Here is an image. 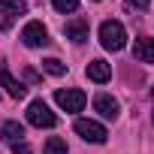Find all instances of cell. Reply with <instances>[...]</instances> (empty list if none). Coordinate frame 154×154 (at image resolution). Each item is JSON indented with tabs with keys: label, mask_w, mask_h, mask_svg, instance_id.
I'll return each instance as SVG.
<instances>
[{
	"label": "cell",
	"mask_w": 154,
	"mask_h": 154,
	"mask_svg": "<svg viewBox=\"0 0 154 154\" xmlns=\"http://www.w3.org/2000/svg\"><path fill=\"white\" fill-rule=\"evenodd\" d=\"M100 42H103V48L106 51H121L124 45H127V30H124V24L121 21H103L100 24Z\"/></svg>",
	"instance_id": "obj_1"
},
{
	"label": "cell",
	"mask_w": 154,
	"mask_h": 154,
	"mask_svg": "<svg viewBox=\"0 0 154 154\" xmlns=\"http://www.w3.org/2000/svg\"><path fill=\"white\" fill-rule=\"evenodd\" d=\"M27 121H30L33 127H54V124H57V115L48 109L45 100H33V103L27 106Z\"/></svg>",
	"instance_id": "obj_2"
},
{
	"label": "cell",
	"mask_w": 154,
	"mask_h": 154,
	"mask_svg": "<svg viewBox=\"0 0 154 154\" xmlns=\"http://www.w3.org/2000/svg\"><path fill=\"white\" fill-rule=\"evenodd\" d=\"M75 133H79L85 142H94V145H103V142L109 139L106 127H103L100 121H88V118H79V121H75Z\"/></svg>",
	"instance_id": "obj_3"
},
{
	"label": "cell",
	"mask_w": 154,
	"mask_h": 154,
	"mask_svg": "<svg viewBox=\"0 0 154 154\" xmlns=\"http://www.w3.org/2000/svg\"><path fill=\"white\" fill-rule=\"evenodd\" d=\"M54 103H57L63 112H82L85 103H88V97H85V91H79V88H66V91H57V94H54Z\"/></svg>",
	"instance_id": "obj_4"
},
{
	"label": "cell",
	"mask_w": 154,
	"mask_h": 154,
	"mask_svg": "<svg viewBox=\"0 0 154 154\" xmlns=\"http://www.w3.org/2000/svg\"><path fill=\"white\" fill-rule=\"evenodd\" d=\"M24 12H27L24 0H0V30H9L15 24V18Z\"/></svg>",
	"instance_id": "obj_5"
},
{
	"label": "cell",
	"mask_w": 154,
	"mask_h": 154,
	"mask_svg": "<svg viewBox=\"0 0 154 154\" xmlns=\"http://www.w3.org/2000/svg\"><path fill=\"white\" fill-rule=\"evenodd\" d=\"M21 42L27 48H42L48 45V30L42 27V21H27L24 30H21Z\"/></svg>",
	"instance_id": "obj_6"
},
{
	"label": "cell",
	"mask_w": 154,
	"mask_h": 154,
	"mask_svg": "<svg viewBox=\"0 0 154 154\" xmlns=\"http://www.w3.org/2000/svg\"><path fill=\"white\" fill-rule=\"evenodd\" d=\"M0 88H6V94H9L12 100H24V97H27V88H24L18 79H12V72H9L6 66H0Z\"/></svg>",
	"instance_id": "obj_7"
},
{
	"label": "cell",
	"mask_w": 154,
	"mask_h": 154,
	"mask_svg": "<svg viewBox=\"0 0 154 154\" xmlns=\"http://www.w3.org/2000/svg\"><path fill=\"white\" fill-rule=\"evenodd\" d=\"M94 109H97L103 118H109V121H115V118L121 115L118 100H115V97H109V94H97V97H94Z\"/></svg>",
	"instance_id": "obj_8"
},
{
	"label": "cell",
	"mask_w": 154,
	"mask_h": 154,
	"mask_svg": "<svg viewBox=\"0 0 154 154\" xmlns=\"http://www.w3.org/2000/svg\"><path fill=\"white\" fill-rule=\"evenodd\" d=\"M85 72H88V79H91V82H100V85H106V82L112 79V66H109L103 57L91 60V63L85 66Z\"/></svg>",
	"instance_id": "obj_9"
},
{
	"label": "cell",
	"mask_w": 154,
	"mask_h": 154,
	"mask_svg": "<svg viewBox=\"0 0 154 154\" xmlns=\"http://www.w3.org/2000/svg\"><path fill=\"white\" fill-rule=\"evenodd\" d=\"M63 36L72 39V42H85V39H88V21H85V18L66 21V24H63Z\"/></svg>",
	"instance_id": "obj_10"
},
{
	"label": "cell",
	"mask_w": 154,
	"mask_h": 154,
	"mask_svg": "<svg viewBox=\"0 0 154 154\" xmlns=\"http://www.w3.org/2000/svg\"><path fill=\"white\" fill-rule=\"evenodd\" d=\"M133 57H136L139 63H154V39H151V36L136 39V45H133Z\"/></svg>",
	"instance_id": "obj_11"
},
{
	"label": "cell",
	"mask_w": 154,
	"mask_h": 154,
	"mask_svg": "<svg viewBox=\"0 0 154 154\" xmlns=\"http://www.w3.org/2000/svg\"><path fill=\"white\" fill-rule=\"evenodd\" d=\"M21 136H24V127L18 121H6L3 127H0V139L3 142H21Z\"/></svg>",
	"instance_id": "obj_12"
},
{
	"label": "cell",
	"mask_w": 154,
	"mask_h": 154,
	"mask_svg": "<svg viewBox=\"0 0 154 154\" xmlns=\"http://www.w3.org/2000/svg\"><path fill=\"white\" fill-rule=\"evenodd\" d=\"M42 69H45L48 75H63V72H66V63H60L57 57H45V60H42Z\"/></svg>",
	"instance_id": "obj_13"
},
{
	"label": "cell",
	"mask_w": 154,
	"mask_h": 154,
	"mask_svg": "<svg viewBox=\"0 0 154 154\" xmlns=\"http://www.w3.org/2000/svg\"><path fill=\"white\" fill-rule=\"evenodd\" d=\"M45 154H69V151H66V142H63L60 136H51V139L45 142Z\"/></svg>",
	"instance_id": "obj_14"
},
{
	"label": "cell",
	"mask_w": 154,
	"mask_h": 154,
	"mask_svg": "<svg viewBox=\"0 0 154 154\" xmlns=\"http://www.w3.org/2000/svg\"><path fill=\"white\" fill-rule=\"evenodd\" d=\"M57 12H75L79 9V0H51Z\"/></svg>",
	"instance_id": "obj_15"
},
{
	"label": "cell",
	"mask_w": 154,
	"mask_h": 154,
	"mask_svg": "<svg viewBox=\"0 0 154 154\" xmlns=\"http://www.w3.org/2000/svg\"><path fill=\"white\" fill-rule=\"evenodd\" d=\"M12 154H30V145L27 142H12Z\"/></svg>",
	"instance_id": "obj_16"
},
{
	"label": "cell",
	"mask_w": 154,
	"mask_h": 154,
	"mask_svg": "<svg viewBox=\"0 0 154 154\" xmlns=\"http://www.w3.org/2000/svg\"><path fill=\"white\" fill-rule=\"evenodd\" d=\"M127 3H130L133 9H148V3H151V0H127Z\"/></svg>",
	"instance_id": "obj_17"
},
{
	"label": "cell",
	"mask_w": 154,
	"mask_h": 154,
	"mask_svg": "<svg viewBox=\"0 0 154 154\" xmlns=\"http://www.w3.org/2000/svg\"><path fill=\"white\" fill-rule=\"evenodd\" d=\"M24 75H27V82H39V72L36 69H24Z\"/></svg>",
	"instance_id": "obj_18"
},
{
	"label": "cell",
	"mask_w": 154,
	"mask_h": 154,
	"mask_svg": "<svg viewBox=\"0 0 154 154\" xmlns=\"http://www.w3.org/2000/svg\"><path fill=\"white\" fill-rule=\"evenodd\" d=\"M151 94H154V88H151Z\"/></svg>",
	"instance_id": "obj_19"
}]
</instances>
